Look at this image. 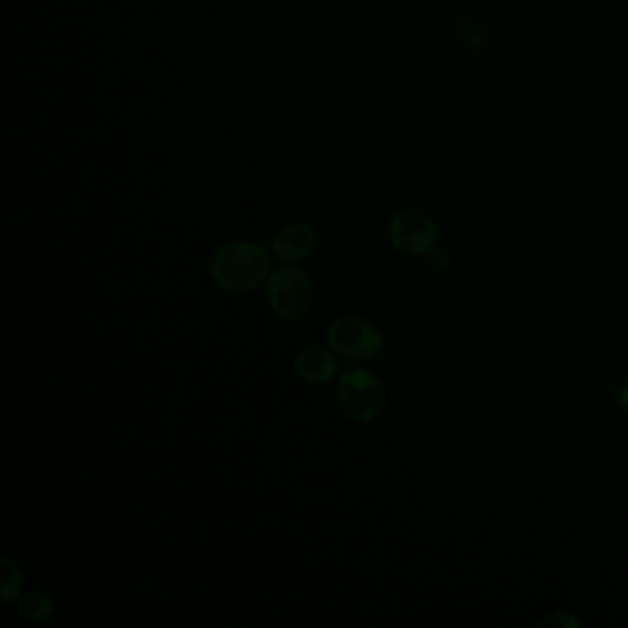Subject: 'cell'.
Listing matches in <instances>:
<instances>
[{
	"label": "cell",
	"mask_w": 628,
	"mask_h": 628,
	"mask_svg": "<svg viewBox=\"0 0 628 628\" xmlns=\"http://www.w3.org/2000/svg\"><path fill=\"white\" fill-rule=\"evenodd\" d=\"M318 238L305 223H289L272 240L273 255L284 264H297L316 251Z\"/></svg>",
	"instance_id": "6"
},
{
	"label": "cell",
	"mask_w": 628,
	"mask_h": 628,
	"mask_svg": "<svg viewBox=\"0 0 628 628\" xmlns=\"http://www.w3.org/2000/svg\"><path fill=\"white\" fill-rule=\"evenodd\" d=\"M295 371L308 384H329L338 373V362L321 347H310L300 352L295 360Z\"/></svg>",
	"instance_id": "7"
},
{
	"label": "cell",
	"mask_w": 628,
	"mask_h": 628,
	"mask_svg": "<svg viewBox=\"0 0 628 628\" xmlns=\"http://www.w3.org/2000/svg\"><path fill=\"white\" fill-rule=\"evenodd\" d=\"M387 236L395 249L404 255L421 256L434 249L437 225L423 211H402L387 225Z\"/></svg>",
	"instance_id": "5"
},
{
	"label": "cell",
	"mask_w": 628,
	"mask_h": 628,
	"mask_svg": "<svg viewBox=\"0 0 628 628\" xmlns=\"http://www.w3.org/2000/svg\"><path fill=\"white\" fill-rule=\"evenodd\" d=\"M19 610L30 621L41 622L51 619L54 603L49 595L43 592H32L26 594L19 600Z\"/></svg>",
	"instance_id": "8"
},
{
	"label": "cell",
	"mask_w": 628,
	"mask_h": 628,
	"mask_svg": "<svg viewBox=\"0 0 628 628\" xmlns=\"http://www.w3.org/2000/svg\"><path fill=\"white\" fill-rule=\"evenodd\" d=\"M269 267L266 245L251 240L223 245L211 262L212 278L231 294H249L258 288L269 277Z\"/></svg>",
	"instance_id": "1"
},
{
	"label": "cell",
	"mask_w": 628,
	"mask_h": 628,
	"mask_svg": "<svg viewBox=\"0 0 628 628\" xmlns=\"http://www.w3.org/2000/svg\"><path fill=\"white\" fill-rule=\"evenodd\" d=\"M617 401H619V406H621L622 412L628 415V384L622 385L621 390H619Z\"/></svg>",
	"instance_id": "11"
},
{
	"label": "cell",
	"mask_w": 628,
	"mask_h": 628,
	"mask_svg": "<svg viewBox=\"0 0 628 628\" xmlns=\"http://www.w3.org/2000/svg\"><path fill=\"white\" fill-rule=\"evenodd\" d=\"M329 343L341 356L349 360H373L384 349L379 329L362 318L345 316L330 324Z\"/></svg>",
	"instance_id": "4"
},
{
	"label": "cell",
	"mask_w": 628,
	"mask_h": 628,
	"mask_svg": "<svg viewBox=\"0 0 628 628\" xmlns=\"http://www.w3.org/2000/svg\"><path fill=\"white\" fill-rule=\"evenodd\" d=\"M2 570H4V586H2V595L0 600L2 605H10L13 600L18 599L23 589V575L19 572V567L13 564L10 558H2Z\"/></svg>",
	"instance_id": "9"
},
{
	"label": "cell",
	"mask_w": 628,
	"mask_h": 628,
	"mask_svg": "<svg viewBox=\"0 0 628 628\" xmlns=\"http://www.w3.org/2000/svg\"><path fill=\"white\" fill-rule=\"evenodd\" d=\"M266 295L278 318L299 321L310 310V277L297 266L278 267L267 277Z\"/></svg>",
	"instance_id": "3"
},
{
	"label": "cell",
	"mask_w": 628,
	"mask_h": 628,
	"mask_svg": "<svg viewBox=\"0 0 628 628\" xmlns=\"http://www.w3.org/2000/svg\"><path fill=\"white\" fill-rule=\"evenodd\" d=\"M338 404L356 423H373L384 412V385L365 369H351L338 384Z\"/></svg>",
	"instance_id": "2"
},
{
	"label": "cell",
	"mask_w": 628,
	"mask_h": 628,
	"mask_svg": "<svg viewBox=\"0 0 628 628\" xmlns=\"http://www.w3.org/2000/svg\"><path fill=\"white\" fill-rule=\"evenodd\" d=\"M547 625H553V627H562V628H570V627H578L581 622H578L577 617L573 616V614H567V611H553V614H547V616L540 621V627H547Z\"/></svg>",
	"instance_id": "10"
}]
</instances>
